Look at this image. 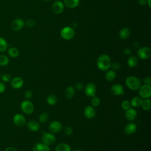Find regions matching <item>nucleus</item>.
<instances>
[{
    "label": "nucleus",
    "mask_w": 151,
    "mask_h": 151,
    "mask_svg": "<svg viewBox=\"0 0 151 151\" xmlns=\"http://www.w3.org/2000/svg\"><path fill=\"white\" fill-rule=\"evenodd\" d=\"M8 53L9 54V55L12 57V58H16L17 57L19 54V51L18 50V48H17L16 47H12L9 48L8 50Z\"/></svg>",
    "instance_id": "29"
},
{
    "label": "nucleus",
    "mask_w": 151,
    "mask_h": 151,
    "mask_svg": "<svg viewBox=\"0 0 151 151\" xmlns=\"http://www.w3.org/2000/svg\"><path fill=\"white\" fill-rule=\"evenodd\" d=\"M73 151H81V150H78V149H76V150H73Z\"/></svg>",
    "instance_id": "48"
},
{
    "label": "nucleus",
    "mask_w": 151,
    "mask_h": 151,
    "mask_svg": "<svg viewBox=\"0 0 151 151\" xmlns=\"http://www.w3.org/2000/svg\"><path fill=\"white\" fill-rule=\"evenodd\" d=\"M21 109L26 114H31L34 112V106L29 100H25L21 104Z\"/></svg>",
    "instance_id": "6"
},
{
    "label": "nucleus",
    "mask_w": 151,
    "mask_h": 151,
    "mask_svg": "<svg viewBox=\"0 0 151 151\" xmlns=\"http://www.w3.org/2000/svg\"><path fill=\"white\" fill-rule=\"evenodd\" d=\"M119 37L122 40H126L129 38L130 34V29L124 27L122 28L119 31Z\"/></svg>",
    "instance_id": "26"
},
{
    "label": "nucleus",
    "mask_w": 151,
    "mask_h": 151,
    "mask_svg": "<svg viewBox=\"0 0 151 151\" xmlns=\"http://www.w3.org/2000/svg\"><path fill=\"white\" fill-rule=\"evenodd\" d=\"M97 88L96 85L93 83H88L84 87V93L87 97H94L96 96Z\"/></svg>",
    "instance_id": "8"
},
{
    "label": "nucleus",
    "mask_w": 151,
    "mask_h": 151,
    "mask_svg": "<svg viewBox=\"0 0 151 151\" xmlns=\"http://www.w3.org/2000/svg\"><path fill=\"white\" fill-rule=\"evenodd\" d=\"M75 34L74 29L68 26L63 28L60 31L61 37L65 40H70L73 38Z\"/></svg>",
    "instance_id": "3"
},
{
    "label": "nucleus",
    "mask_w": 151,
    "mask_h": 151,
    "mask_svg": "<svg viewBox=\"0 0 151 151\" xmlns=\"http://www.w3.org/2000/svg\"><path fill=\"white\" fill-rule=\"evenodd\" d=\"M63 132L66 136H71L73 133V129L71 126H66L63 128Z\"/></svg>",
    "instance_id": "35"
},
{
    "label": "nucleus",
    "mask_w": 151,
    "mask_h": 151,
    "mask_svg": "<svg viewBox=\"0 0 151 151\" xmlns=\"http://www.w3.org/2000/svg\"><path fill=\"white\" fill-rule=\"evenodd\" d=\"M127 64L130 68H134L138 64V58L135 55L130 56L127 60Z\"/></svg>",
    "instance_id": "22"
},
{
    "label": "nucleus",
    "mask_w": 151,
    "mask_h": 151,
    "mask_svg": "<svg viewBox=\"0 0 151 151\" xmlns=\"http://www.w3.org/2000/svg\"><path fill=\"white\" fill-rule=\"evenodd\" d=\"M74 88L78 90H83V88H84V84L82 82H78L75 84Z\"/></svg>",
    "instance_id": "41"
},
{
    "label": "nucleus",
    "mask_w": 151,
    "mask_h": 151,
    "mask_svg": "<svg viewBox=\"0 0 151 151\" xmlns=\"http://www.w3.org/2000/svg\"><path fill=\"white\" fill-rule=\"evenodd\" d=\"M142 101H143V99L140 96H134L132 99L130 101L131 106L133 107H139L142 104Z\"/></svg>",
    "instance_id": "23"
},
{
    "label": "nucleus",
    "mask_w": 151,
    "mask_h": 151,
    "mask_svg": "<svg viewBox=\"0 0 151 151\" xmlns=\"http://www.w3.org/2000/svg\"><path fill=\"white\" fill-rule=\"evenodd\" d=\"M140 107L145 111H149L151 108V100L150 98L143 99Z\"/></svg>",
    "instance_id": "27"
},
{
    "label": "nucleus",
    "mask_w": 151,
    "mask_h": 151,
    "mask_svg": "<svg viewBox=\"0 0 151 151\" xmlns=\"http://www.w3.org/2000/svg\"><path fill=\"white\" fill-rule=\"evenodd\" d=\"M124 115H125L126 119L128 121H129L130 122H133L137 119V113L134 108L131 107V108L129 109L128 110H125Z\"/></svg>",
    "instance_id": "11"
},
{
    "label": "nucleus",
    "mask_w": 151,
    "mask_h": 151,
    "mask_svg": "<svg viewBox=\"0 0 151 151\" xmlns=\"http://www.w3.org/2000/svg\"><path fill=\"white\" fill-rule=\"evenodd\" d=\"M64 8V5L63 2L60 1H55L52 5V11L55 14H61Z\"/></svg>",
    "instance_id": "15"
},
{
    "label": "nucleus",
    "mask_w": 151,
    "mask_h": 151,
    "mask_svg": "<svg viewBox=\"0 0 151 151\" xmlns=\"http://www.w3.org/2000/svg\"><path fill=\"white\" fill-rule=\"evenodd\" d=\"M138 3L140 6H145L147 4L146 0H139Z\"/></svg>",
    "instance_id": "44"
},
{
    "label": "nucleus",
    "mask_w": 151,
    "mask_h": 151,
    "mask_svg": "<svg viewBox=\"0 0 151 151\" xmlns=\"http://www.w3.org/2000/svg\"><path fill=\"white\" fill-rule=\"evenodd\" d=\"M143 84L148 85V86H151V77L150 76H146L145 77L143 80Z\"/></svg>",
    "instance_id": "38"
},
{
    "label": "nucleus",
    "mask_w": 151,
    "mask_h": 151,
    "mask_svg": "<svg viewBox=\"0 0 151 151\" xmlns=\"http://www.w3.org/2000/svg\"><path fill=\"white\" fill-rule=\"evenodd\" d=\"M116 77V74L115 71L113 70H107L105 74V78L107 81H113L115 80Z\"/></svg>",
    "instance_id": "25"
},
{
    "label": "nucleus",
    "mask_w": 151,
    "mask_h": 151,
    "mask_svg": "<svg viewBox=\"0 0 151 151\" xmlns=\"http://www.w3.org/2000/svg\"><path fill=\"white\" fill-rule=\"evenodd\" d=\"M121 67V65L120 64V63L117 62V61H114L113 63H111V65H110V68H112L113 70L116 71V70H119Z\"/></svg>",
    "instance_id": "36"
},
{
    "label": "nucleus",
    "mask_w": 151,
    "mask_h": 151,
    "mask_svg": "<svg viewBox=\"0 0 151 151\" xmlns=\"http://www.w3.org/2000/svg\"><path fill=\"white\" fill-rule=\"evenodd\" d=\"M55 151H71V147L66 143H60L55 146Z\"/></svg>",
    "instance_id": "21"
},
{
    "label": "nucleus",
    "mask_w": 151,
    "mask_h": 151,
    "mask_svg": "<svg viewBox=\"0 0 151 151\" xmlns=\"http://www.w3.org/2000/svg\"><path fill=\"white\" fill-rule=\"evenodd\" d=\"M137 129V127L136 124L133 122H130L125 126L124 128V132L127 135H132L136 132Z\"/></svg>",
    "instance_id": "16"
},
{
    "label": "nucleus",
    "mask_w": 151,
    "mask_h": 151,
    "mask_svg": "<svg viewBox=\"0 0 151 151\" xmlns=\"http://www.w3.org/2000/svg\"><path fill=\"white\" fill-rule=\"evenodd\" d=\"M131 50L129 48H124L123 49V53L125 55H130L131 54Z\"/></svg>",
    "instance_id": "42"
},
{
    "label": "nucleus",
    "mask_w": 151,
    "mask_h": 151,
    "mask_svg": "<svg viewBox=\"0 0 151 151\" xmlns=\"http://www.w3.org/2000/svg\"><path fill=\"white\" fill-rule=\"evenodd\" d=\"M75 94V88L72 86H68L64 91V96L68 99H72Z\"/></svg>",
    "instance_id": "20"
},
{
    "label": "nucleus",
    "mask_w": 151,
    "mask_h": 151,
    "mask_svg": "<svg viewBox=\"0 0 151 151\" xmlns=\"http://www.w3.org/2000/svg\"><path fill=\"white\" fill-rule=\"evenodd\" d=\"M111 59L110 57L106 54L100 55L97 60V66L101 71H107L110 68Z\"/></svg>",
    "instance_id": "1"
},
{
    "label": "nucleus",
    "mask_w": 151,
    "mask_h": 151,
    "mask_svg": "<svg viewBox=\"0 0 151 151\" xmlns=\"http://www.w3.org/2000/svg\"><path fill=\"white\" fill-rule=\"evenodd\" d=\"M91 106L94 107H98L100 104V99L96 96L94 97H92V99L91 100Z\"/></svg>",
    "instance_id": "33"
},
{
    "label": "nucleus",
    "mask_w": 151,
    "mask_h": 151,
    "mask_svg": "<svg viewBox=\"0 0 151 151\" xmlns=\"http://www.w3.org/2000/svg\"><path fill=\"white\" fill-rule=\"evenodd\" d=\"M0 78H1V74H0Z\"/></svg>",
    "instance_id": "50"
},
{
    "label": "nucleus",
    "mask_w": 151,
    "mask_h": 151,
    "mask_svg": "<svg viewBox=\"0 0 151 151\" xmlns=\"http://www.w3.org/2000/svg\"><path fill=\"white\" fill-rule=\"evenodd\" d=\"M13 122L16 126L19 127L24 126L27 123L26 119L24 116L20 113H17L14 115L13 117Z\"/></svg>",
    "instance_id": "12"
},
{
    "label": "nucleus",
    "mask_w": 151,
    "mask_h": 151,
    "mask_svg": "<svg viewBox=\"0 0 151 151\" xmlns=\"http://www.w3.org/2000/svg\"><path fill=\"white\" fill-rule=\"evenodd\" d=\"M33 151H50L48 145L44 144L42 142L36 143L32 147Z\"/></svg>",
    "instance_id": "19"
},
{
    "label": "nucleus",
    "mask_w": 151,
    "mask_h": 151,
    "mask_svg": "<svg viewBox=\"0 0 151 151\" xmlns=\"http://www.w3.org/2000/svg\"><path fill=\"white\" fill-rule=\"evenodd\" d=\"M95 107L92 106H87L84 110V116L88 119H92L96 116Z\"/></svg>",
    "instance_id": "14"
},
{
    "label": "nucleus",
    "mask_w": 151,
    "mask_h": 151,
    "mask_svg": "<svg viewBox=\"0 0 151 151\" xmlns=\"http://www.w3.org/2000/svg\"><path fill=\"white\" fill-rule=\"evenodd\" d=\"M56 137L54 133L51 132H42V136H41V140L42 142L47 145H51L54 143L55 142Z\"/></svg>",
    "instance_id": "4"
},
{
    "label": "nucleus",
    "mask_w": 151,
    "mask_h": 151,
    "mask_svg": "<svg viewBox=\"0 0 151 151\" xmlns=\"http://www.w3.org/2000/svg\"><path fill=\"white\" fill-rule=\"evenodd\" d=\"M139 90V94L143 99H149L151 97V86L142 84L140 86Z\"/></svg>",
    "instance_id": "7"
},
{
    "label": "nucleus",
    "mask_w": 151,
    "mask_h": 151,
    "mask_svg": "<svg viewBox=\"0 0 151 151\" xmlns=\"http://www.w3.org/2000/svg\"><path fill=\"white\" fill-rule=\"evenodd\" d=\"M9 60L8 57L4 55L1 54L0 55V65L1 66H6L9 64Z\"/></svg>",
    "instance_id": "32"
},
{
    "label": "nucleus",
    "mask_w": 151,
    "mask_h": 151,
    "mask_svg": "<svg viewBox=\"0 0 151 151\" xmlns=\"http://www.w3.org/2000/svg\"><path fill=\"white\" fill-rule=\"evenodd\" d=\"M24 96L27 100L30 99L32 96V92L31 90H27L24 92Z\"/></svg>",
    "instance_id": "39"
},
{
    "label": "nucleus",
    "mask_w": 151,
    "mask_h": 151,
    "mask_svg": "<svg viewBox=\"0 0 151 151\" xmlns=\"http://www.w3.org/2000/svg\"><path fill=\"white\" fill-rule=\"evenodd\" d=\"M126 86L131 90H137L142 85L141 80L134 76H128L125 80Z\"/></svg>",
    "instance_id": "2"
},
{
    "label": "nucleus",
    "mask_w": 151,
    "mask_h": 151,
    "mask_svg": "<svg viewBox=\"0 0 151 151\" xmlns=\"http://www.w3.org/2000/svg\"><path fill=\"white\" fill-rule=\"evenodd\" d=\"M137 55L141 60H147L151 55V50L147 47H140L137 51Z\"/></svg>",
    "instance_id": "5"
},
{
    "label": "nucleus",
    "mask_w": 151,
    "mask_h": 151,
    "mask_svg": "<svg viewBox=\"0 0 151 151\" xmlns=\"http://www.w3.org/2000/svg\"><path fill=\"white\" fill-rule=\"evenodd\" d=\"M111 94L114 96H122L124 94V89L120 84H114L110 88Z\"/></svg>",
    "instance_id": "10"
},
{
    "label": "nucleus",
    "mask_w": 151,
    "mask_h": 151,
    "mask_svg": "<svg viewBox=\"0 0 151 151\" xmlns=\"http://www.w3.org/2000/svg\"><path fill=\"white\" fill-rule=\"evenodd\" d=\"M8 48V43L6 40L2 37H0V52L5 51Z\"/></svg>",
    "instance_id": "30"
},
{
    "label": "nucleus",
    "mask_w": 151,
    "mask_h": 151,
    "mask_svg": "<svg viewBox=\"0 0 151 151\" xmlns=\"http://www.w3.org/2000/svg\"><path fill=\"white\" fill-rule=\"evenodd\" d=\"M25 25L24 20L21 18H17L13 20L11 22V27L12 30L17 31L21 30Z\"/></svg>",
    "instance_id": "13"
},
{
    "label": "nucleus",
    "mask_w": 151,
    "mask_h": 151,
    "mask_svg": "<svg viewBox=\"0 0 151 151\" xmlns=\"http://www.w3.org/2000/svg\"><path fill=\"white\" fill-rule=\"evenodd\" d=\"M48 119H49V114L47 112L41 113L38 117L39 121L42 123H46L48 120Z\"/></svg>",
    "instance_id": "31"
},
{
    "label": "nucleus",
    "mask_w": 151,
    "mask_h": 151,
    "mask_svg": "<svg viewBox=\"0 0 151 151\" xmlns=\"http://www.w3.org/2000/svg\"><path fill=\"white\" fill-rule=\"evenodd\" d=\"M27 128L32 132H37L40 129L39 123L34 120H30L26 123Z\"/></svg>",
    "instance_id": "18"
},
{
    "label": "nucleus",
    "mask_w": 151,
    "mask_h": 151,
    "mask_svg": "<svg viewBox=\"0 0 151 151\" xmlns=\"http://www.w3.org/2000/svg\"><path fill=\"white\" fill-rule=\"evenodd\" d=\"M1 79H2V80L4 82L8 83V82L11 81V76H10L9 74L5 73V74H4L1 76Z\"/></svg>",
    "instance_id": "37"
},
{
    "label": "nucleus",
    "mask_w": 151,
    "mask_h": 151,
    "mask_svg": "<svg viewBox=\"0 0 151 151\" xmlns=\"http://www.w3.org/2000/svg\"><path fill=\"white\" fill-rule=\"evenodd\" d=\"M5 151H18V150H17L16 148H15L14 147H8L6 148Z\"/></svg>",
    "instance_id": "45"
},
{
    "label": "nucleus",
    "mask_w": 151,
    "mask_h": 151,
    "mask_svg": "<svg viewBox=\"0 0 151 151\" xmlns=\"http://www.w3.org/2000/svg\"><path fill=\"white\" fill-rule=\"evenodd\" d=\"M5 90V86L3 83L0 82V94L4 92Z\"/></svg>",
    "instance_id": "43"
},
{
    "label": "nucleus",
    "mask_w": 151,
    "mask_h": 151,
    "mask_svg": "<svg viewBox=\"0 0 151 151\" xmlns=\"http://www.w3.org/2000/svg\"><path fill=\"white\" fill-rule=\"evenodd\" d=\"M11 85L15 89L21 88L24 85V80L20 77H15L11 80Z\"/></svg>",
    "instance_id": "17"
},
{
    "label": "nucleus",
    "mask_w": 151,
    "mask_h": 151,
    "mask_svg": "<svg viewBox=\"0 0 151 151\" xmlns=\"http://www.w3.org/2000/svg\"><path fill=\"white\" fill-rule=\"evenodd\" d=\"M121 106H122V108L124 110H128L129 109L131 108V107H132L131 104H130V101L127 100H123L121 103Z\"/></svg>",
    "instance_id": "34"
},
{
    "label": "nucleus",
    "mask_w": 151,
    "mask_h": 151,
    "mask_svg": "<svg viewBox=\"0 0 151 151\" xmlns=\"http://www.w3.org/2000/svg\"><path fill=\"white\" fill-rule=\"evenodd\" d=\"M54 1H58V0H54Z\"/></svg>",
    "instance_id": "49"
},
{
    "label": "nucleus",
    "mask_w": 151,
    "mask_h": 151,
    "mask_svg": "<svg viewBox=\"0 0 151 151\" xmlns=\"http://www.w3.org/2000/svg\"><path fill=\"white\" fill-rule=\"evenodd\" d=\"M35 21L33 19H29L27 20L25 23V24L28 27H32L35 25Z\"/></svg>",
    "instance_id": "40"
},
{
    "label": "nucleus",
    "mask_w": 151,
    "mask_h": 151,
    "mask_svg": "<svg viewBox=\"0 0 151 151\" xmlns=\"http://www.w3.org/2000/svg\"><path fill=\"white\" fill-rule=\"evenodd\" d=\"M43 1H45V2H48V1H50V0H42Z\"/></svg>",
    "instance_id": "47"
},
{
    "label": "nucleus",
    "mask_w": 151,
    "mask_h": 151,
    "mask_svg": "<svg viewBox=\"0 0 151 151\" xmlns=\"http://www.w3.org/2000/svg\"><path fill=\"white\" fill-rule=\"evenodd\" d=\"M150 1L151 0H146V2H147V4L148 5V6H149V8L151 7V5H150Z\"/></svg>",
    "instance_id": "46"
},
{
    "label": "nucleus",
    "mask_w": 151,
    "mask_h": 151,
    "mask_svg": "<svg viewBox=\"0 0 151 151\" xmlns=\"http://www.w3.org/2000/svg\"><path fill=\"white\" fill-rule=\"evenodd\" d=\"M58 99L55 95L51 94L48 95L47 97V102L50 106H54L57 103Z\"/></svg>",
    "instance_id": "28"
},
{
    "label": "nucleus",
    "mask_w": 151,
    "mask_h": 151,
    "mask_svg": "<svg viewBox=\"0 0 151 151\" xmlns=\"http://www.w3.org/2000/svg\"><path fill=\"white\" fill-rule=\"evenodd\" d=\"M64 5L68 8H74L80 4V0H64Z\"/></svg>",
    "instance_id": "24"
},
{
    "label": "nucleus",
    "mask_w": 151,
    "mask_h": 151,
    "mask_svg": "<svg viewBox=\"0 0 151 151\" xmlns=\"http://www.w3.org/2000/svg\"><path fill=\"white\" fill-rule=\"evenodd\" d=\"M63 129L62 124L57 120L51 122L48 125V130L52 133H57L60 132Z\"/></svg>",
    "instance_id": "9"
}]
</instances>
